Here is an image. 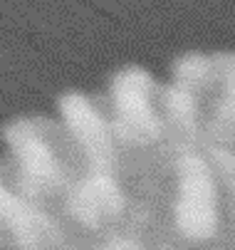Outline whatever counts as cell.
Wrapping results in <instances>:
<instances>
[{
	"mask_svg": "<svg viewBox=\"0 0 235 250\" xmlns=\"http://www.w3.org/2000/svg\"><path fill=\"white\" fill-rule=\"evenodd\" d=\"M203 149H235V84H223L206 102Z\"/></svg>",
	"mask_w": 235,
	"mask_h": 250,
	"instance_id": "obj_5",
	"label": "cell"
},
{
	"mask_svg": "<svg viewBox=\"0 0 235 250\" xmlns=\"http://www.w3.org/2000/svg\"><path fill=\"white\" fill-rule=\"evenodd\" d=\"M171 223L186 243H213L220 233V186L203 149L183 154L176 164Z\"/></svg>",
	"mask_w": 235,
	"mask_h": 250,
	"instance_id": "obj_1",
	"label": "cell"
},
{
	"mask_svg": "<svg viewBox=\"0 0 235 250\" xmlns=\"http://www.w3.org/2000/svg\"><path fill=\"white\" fill-rule=\"evenodd\" d=\"M109 122L121 149H144L163 139V119L158 112V84L141 67H124L107 89Z\"/></svg>",
	"mask_w": 235,
	"mask_h": 250,
	"instance_id": "obj_2",
	"label": "cell"
},
{
	"mask_svg": "<svg viewBox=\"0 0 235 250\" xmlns=\"http://www.w3.org/2000/svg\"><path fill=\"white\" fill-rule=\"evenodd\" d=\"M59 114L82 154L84 171L114 173L119 144L114 139L109 117L102 112V104H97L87 94L70 92L59 99Z\"/></svg>",
	"mask_w": 235,
	"mask_h": 250,
	"instance_id": "obj_3",
	"label": "cell"
},
{
	"mask_svg": "<svg viewBox=\"0 0 235 250\" xmlns=\"http://www.w3.org/2000/svg\"><path fill=\"white\" fill-rule=\"evenodd\" d=\"M171 75V82L208 99L218 87L235 84V52H186L174 62Z\"/></svg>",
	"mask_w": 235,
	"mask_h": 250,
	"instance_id": "obj_4",
	"label": "cell"
},
{
	"mask_svg": "<svg viewBox=\"0 0 235 250\" xmlns=\"http://www.w3.org/2000/svg\"><path fill=\"white\" fill-rule=\"evenodd\" d=\"M220 186L223 226L218 235L235 238V149H203Z\"/></svg>",
	"mask_w": 235,
	"mask_h": 250,
	"instance_id": "obj_6",
	"label": "cell"
}]
</instances>
